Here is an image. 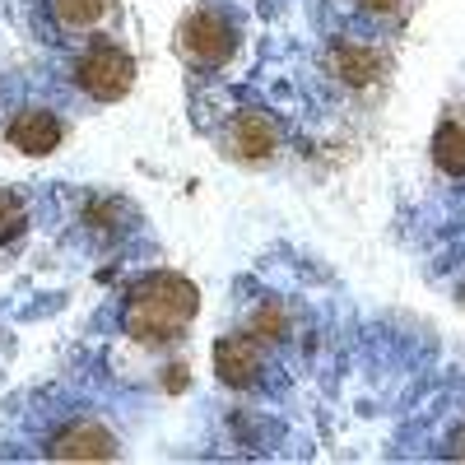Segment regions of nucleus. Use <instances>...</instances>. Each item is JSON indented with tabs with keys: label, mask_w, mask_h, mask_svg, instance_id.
Instances as JSON below:
<instances>
[{
	"label": "nucleus",
	"mask_w": 465,
	"mask_h": 465,
	"mask_svg": "<svg viewBox=\"0 0 465 465\" xmlns=\"http://www.w3.org/2000/svg\"><path fill=\"white\" fill-rule=\"evenodd\" d=\"M191 317H196V284L182 275H149L126 298V335L144 344L177 340L191 326Z\"/></svg>",
	"instance_id": "obj_1"
},
{
	"label": "nucleus",
	"mask_w": 465,
	"mask_h": 465,
	"mask_svg": "<svg viewBox=\"0 0 465 465\" xmlns=\"http://www.w3.org/2000/svg\"><path fill=\"white\" fill-rule=\"evenodd\" d=\"M74 80H80V89H84L89 98H98V103H116V98H126L131 84H135V61H131L122 47L103 43V47H94V52L80 61Z\"/></svg>",
	"instance_id": "obj_2"
},
{
	"label": "nucleus",
	"mask_w": 465,
	"mask_h": 465,
	"mask_svg": "<svg viewBox=\"0 0 465 465\" xmlns=\"http://www.w3.org/2000/svg\"><path fill=\"white\" fill-rule=\"evenodd\" d=\"M232 47H238V33H232V24L214 10H201V15H191L182 24V52L191 61H201V65H223L232 56Z\"/></svg>",
	"instance_id": "obj_3"
},
{
	"label": "nucleus",
	"mask_w": 465,
	"mask_h": 465,
	"mask_svg": "<svg viewBox=\"0 0 465 465\" xmlns=\"http://www.w3.org/2000/svg\"><path fill=\"white\" fill-rule=\"evenodd\" d=\"M214 372L228 381V386H247L256 381L261 372V344L252 335H223L214 344Z\"/></svg>",
	"instance_id": "obj_4"
},
{
	"label": "nucleus",
	"mask_w": 465,
	"mask_h": 465,
	"mask_svg": "<svg viewBox=\"0 0 465 465\" xmlns=\"http://www.w3.org/2000/svg\"><path fill=\"white\" fill-rule=\"evenodd\" d=\"M10 140L24 153H52L61 144V122L47 107H24L15 122H10Z\"/></svg>",
	"instance_id": "obj_5"
},
{
	"label": "nucleus",
	"mask_w": 465,
	"mask_h": 465,
	"mask_svg": "<svg viewBox=\"0 0 465 465\" xmlns=\"http://www.w3.org/2000/svg\"><path fill=\"white\" fill-rule=\"evenodd\" d=\"M232 149H238L242 159H265V153L275 149V126H270L261 112H242L238 122H232Z\"/></svg>",
	"instance_id": "obj_6"
},
{
	"label": "nucleus",
	"mask_w": 465,
	"mask_h": 465,
	"mask_svg": "<svg viewBox=\"0 0 465 465\" xmlns=\"http://www.w3.org/2000/svg\"><path fill=\"white\" fill-rule=\"evenodd\" d=\"M52 456H61V460H107L112 456V438L103 429H74V433L56 438Z\"/></svg>",
	"instance_id": "obj_7"
},
{
	"label": "nucleus",
	"mask_w": 465,
	"mask_h": 465,
	"mask_svg": "<svg viewBox=\"0 0 465 465\" xmlns=\"http://www.w3.org/2000/svg\"><path fill=\"white\" fill-rule=\"evenodd\" d=\"M433 159L447 177H465V126L447 122L438 135H433Z\"/></svg>",
	"instance_id": "obj_8"
},
{
	"label": "nucleus",
	"mask_w": 465,
	"mask_h": 465,
	"mask_svg": "<svg viewBox=\"0 0 465 465\" xmlns=\"http://www.w3.org/2000/svg\"><path fill=\"white\" fill-rule=\"evenodd\" d=\"M335 65H340V74H344L349 84H368L372 74L381 70V61L372 52H363V47H340L335 52Z\"/></svg>",
	"instance_id": "obj_9"
},
{
	"label": "nucleus",
	"mask_w": 465,
	"mask_h": 465,
	"mask_svg": "<svg viewBox=\"0 0 465 465\" xmlns=\"http://www.w3.org/2000/svg\"><path fill=\"white\" fill-rule=\"evenodd\" d=\"M52 10H56V19L70 24V28H89V24L103 19L107 0H52Z\"/></svg>",
	"instance_id": "obj_10"
},
{
	"label": "nucleus",
	"mask_w": 465,
	"mask_h": 465,
	"mask_svg": "<svg viewBox=\"0 0 465 465\" xmlns=\"http://www.w3.org/2000/svg\"><path fill=\"white\" fill-rule=\"evenodd\" d=\"M19 228H24V205H19V196L0 191V247H5L10 238H19Z\"/></svg>",
	"instance_id": "obj_11"
},
{
	"label": "nucleus",
	"mask_w": 465,
	"mask_h": 465,
	"mask_svg": "<svg viewBox=\"0 0 465 465\" xmlns=\"http://www.w3.org/2000/svg\"><path fill=\"white\" fill-rule=\"evenodd\" d=\"M280 331H284L280 307H261V312H256V340H275Z\"/></svg>",
	"instance_id": "obj_12"
},
{
	"label": "nucleus",
	"mask_w": 465,
	"mask_h": 465,
	"mask_svg": "<svg viewBox=\"0 0 465 465\" xmlns=\"http://www.w3.org/2000/svg\"><path fill=\"white\" fill-rule=\"evenodd\" d=\"M363 10H368V15H391L396 0H363Z\"/></svg>",
	"instance_id": "obj_13"
}]
</instances>
